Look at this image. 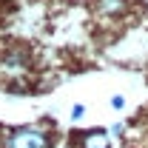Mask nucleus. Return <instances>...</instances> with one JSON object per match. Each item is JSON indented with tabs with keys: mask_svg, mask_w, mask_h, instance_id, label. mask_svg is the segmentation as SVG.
Wrapping results in <instances>:
<instances>
[{
	"mask_svg": "<svg viewBox=\"0 0 148 148\" xmlns=\"http://www.w3.org/2000/svg\"><path fill=\"white\" fill-rule=\"evenodd\" d=\"M0 148H54L51 125H17L0 137Z\"/></svg>",
	"mask_w": 148,
	"mask_h": 148,
	"instance_id": "1",
	"label": "nucleus"
},
{
	"mask_svg": "<svg viewBox=\"0 0 148 148\" xmlns=\"http://www.w3.org/2000/svg\"><path fill=\"white\" fill-rule=\"evenodd\" d=\"M32 69V51L26 46H9L0 54V74L6 80H20Z\"/></svg>",
	"mask_w": 148,
	"mask_h": 148,
	"instance_id": "2",
	"label": "nucleus"
},
{
	"mask_svg": "<svg viewBox=\"0 0 148 148\" xmlns=\"http://www.w3.org/2000/svg\"><path fill=\"white\" fill-rule=\"evenodd\" d=\"M91 9L100 20H123L125 14H131V0H91Z\"/></svg>",
	"mask_w": 148,
	"mask_h": 148,
	"instance_id": "3",
	"label": "nucleus"
},
{
	"mask_svg": "<svg viewBox=\"0 0 148 148\" xmlns=\"http://www.w3.org/2000/svg\"><path fill=\"white\" fill-rule=\"evenodd\" d=\"M74 148H111V137L106 128H86L74 134Z\"/></svg>",
	"mask_w": 148,
	"mask_h": 148,
	"instance_id": "4",
	"label": "nucleus"
},
{
	"mask_svg": "<svg viewBox=\"0 0 148 148\" xmlns=\"http://www.w3.org/2000/svg\"><path fill=\"white\" fill-rule=\"evenodd\" d=\"M108 137H125V123H114L108 128Z\"/></svg>",
	"mask_w": 148,
	"mask_h": 148,
	"instance_id": "5",
	"label": "nucleus"
},
{
	"mask_svg": "<svg viewBox=\"0 0 148 148\" xmlns=\"http://www.w3.org/2000/svg\"><path fill=\"white\" fill-rule=\"evenodd\" d=\"M111 108L123 111V108H125V97H123V94H114V97H111Z\"/></svg>",
	"mask_w": 148,
	"mask_h": 148,
	"instance_id": "6",
	"label": "nucleus"
},
{
	"mask_svg": "<svg viewBox=\"0 0 148 148\" xmlns=\"http://www.w3.org/2000/svg\"><path fill=\"white\" fill-rule=\"evenodd\" d=\"M83 114H86V106H80V103H77V106L71 108V120H83Z\"/></svg>",
	"mask_w": 148,
	"mask_h": 148,
	"instance_id": "7",
	"label": "nucleus"
},
{
	"mask_svg": "<svg viewBox=\"0 0 148 148\" xmlns=\"http://www.w3.org/2000/svg\"><path fill=\"white\" fill-rule=\"evenodd\" d=\"M63 148H74V143H69V145H63Z\"/></svg>",
	"mask_w": 148,
	"mask_h": 148,
	"instance_id": "8",
	"label": "nucleus"
}]
</instances>
